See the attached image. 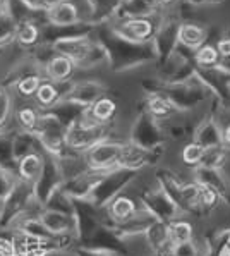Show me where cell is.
Returning a JSON list of instances; mask_svg holds the SVG:
<instances>
[{"instance_id": "obj_1", "label": "cell", "mask_w": 230, "mask_h": 256, "mask_svg": "<svg viewBox=\"0 0 230 256\" xmlns=\"http://www.w3.org/2000/svg\"><path fill=\"white\" fill-rule=\"evenodd\" d=\"M54 48L57 50L58 55L70 58V60H81L90 54V42L86 36H69L60 38L55 42Z\"/></svg>"}, {"instance_id": "obj_2", "label": "cell", "mask_w": 230, "mask_h": 256, "mask_svg": "<svg viewBox=\"0 0 230 256\" xmlns=\"http://www.w3.org/2000/svg\"><path fill=\"white\" fill-rule=\"evenodd\" d=\"M46 18L54 26H72L79 19V10L76 4L64 0V2L52 7L50 10H46Z\"/></svg>"}, {"instance_id": "obj_3", "label": "cell", "mask_w": 230, "mask_h": 256, "mask_svg": "<svg viewBox=\"0 0 230 256\" xmlns=\"http://www.w3.org/2000/svg\"><path fill=\"white\" fill-rule=\"evenodd\" d=\"M122 156V148L118 144H96L90 152V162L93 167H106V165L117 162Z\"/></svg>"}, {"instance_id": "obj_4", "label": "cell", "mask_w": 230, "mask_h": 256, "mask_svg": "<svg viewBox=\"0 0 230 256\" xmlns=\"http://www.w3.org/2000/svg\"><path fill=\"white\" fill-rule=\"evenodd\" d=\"M118 33L132 42H142L153 33V26L148 19H129L118 26Z\"/></svg>"}, {"instance_id": "obj_5", "label": "cell", "mask_w": 230, "mask_h": 256, "mask_svg": "<svg viewBox=\"0 0 230 256\" xmlns=\"http://www.w3.org/2000/svg\"><path fill=\"white\" fill-rule=\"evenodd\" d=\"M74 62L70 58L64 57V55H55L48 60L45 68V72L50 81H64L72 74Z\"/></svg>"}, {"instance_id": "obj_6", "label": "cell", "mask_w": 230, "mask_h": 256, "mask_svg": "<svg viewBox=\"0 0 230 256\" xmlns=\"http://www.w3.org/2000/svg\"><path fill=\"white\" fill-rule=\"evenodd\" d=\"M179 40L184 43L186 46H200L204 42V31L201 28L194 26V24H184L179 30Z\"/></svg>"}, {"instance_id": "obj_7", "label": "cell", "mask_w": 230, "mask_h": 256, "mask_svg": "<svg viewBox=\"0 0 230 256\" xmlns=\"http://www.w3.org/2000/svg\"><path fill=\"white\" fill-rule=\"evenodd\" d=\"M38 36H40V30L33 22L24 21L22 24L16 26V40L21 43V45L24 46L33 45V43L38 42Z\"/></svg>"}, {"instance_id": "obj_8", "label": "cell", "mask_w": 230, "mask_h": 256, "mask_svg": "<svg viewBox=\"0 0 230 256\" xmlns=\"http://www.w3.org/2000/svg\"><path fill=\"white\" fill-rule=\"evenodd\" d=\"M42 160L36 155H26L19 164V172L26 180H33L42 174Z\"/></svg>"}, {"instance_id": "obj_9", "label": "cell", "mask_w": 230, "mask_h": 256, "mask_svg": "<svg viewBox=\"0 0 230 256\" xmlns=\"http://www.w3.org/2000/svg\"><path fill=\"white\" fill-rule=\"evenodd\" d=\"M42 224L46 230L55 232V234L64 232V230H67V227H69L67 216L58 214V212H46V214L42 216Z\"/></svg>"}, {"instance_id": "obj_10", "label": "cell", "mask_w": 230, "mask_h": 256, "mask_svg": "<svg viewBox=\"0 0 230 256\" xmlns=\"http://www.w3.org/2000/svg\"><path fill=\"white\" fill-rule=\"evenodd\" d=\"M91 114L98 122H105L115 114V104L110 98H98L91 107Z\"/></svg>"}, {"instance_id": "obj_11", "label": "cell", "mask_w": 230, "mask_h": 256, "mask_svg": "<svg viewBox=\"0 0 230 256\" xmlns=\"http://www.w3.org/2000/svg\"><path fill=\"white\" fill-rule=\"evenodd\" d=\"M172 238H174V241L179 242V244L189 242V241H191V238H192L191 224H188V222L174 224V226H172Z\"/></svg>"}, {"instance_id": "obj_12", "label": "cell", "mask_w": 230, "mask_h": 256, "mask_svg": "<svg viewBox=\"0 0 230 256\" xmlns=\"http://www.w3.org/2000/svg\"><path fill=\"white\" fill-rule=\"evenodd\" d=\"M34 94H36L38 102L42 105H52L57 98V88L52 82H43V84H40Z\"/></svg>"}, {"instance_id": "obj_13", "label": "cell", "mask_w": 230, "mask_h": 256, "mask_svg": "<svg viewBox=\"0 0 230 256\" xmlns=\"http://www.w3.org/2000/svg\"><path fill=\"white\" fill-rule=\"evenodd\" d=\"M112 214L117 218H128V216L134 214V203L129 198H118L112 204Z\"/></svg>"}, {"instance_id": "obj_14", "label": "cell", "mask_w": 230, "mask_h": 256, "mask_svg": "<svg viewBox=\"0 0 230 256\" xmlns=\"http://www.w3.org/2000/svg\"><path fill=\"white\" fill-rule=\"evenodd\" d=\"M42 81H40L38 76H28V78H22L21 81L18 82V92L24 96H31V94L36 93V90L40 88Z\"/></svg>"}, {"instance_id": "obj_15", "label": "cell", "mask_w": 230, "mask_h": 256, "mask_svg": "<svg viewBox=\"0 0 230 256\" xmlns=\"http://www.w3.org/2000/svg\"><path fill=\"white\" fill-rule=\"evenodd\" d=\"M218 58V52L215 46L212 45H204L200 48V52L196 54V60L203 66H210V64H215Z\"/></svg>"}, {"instance_id": "obj_16", "label": "cell", "mask_w": 230, "mask_h": 256, "mask_svg": "<svg viewBox=\"0 0 230 256\" xmlns=\"http://www.w3.org/2000/svg\"><path fill=\"white\" fill-rule=\"evenodd\" d=\"M203 146L198 143H191L188 144V146L184 148V153H182V156H184V162L186 164H198L201 158H203Z\"/></svg>"}, {"instance_id": "obj_17", "label": "cell", "mask_w": 230, "mask_h": 256, "mask_svg": "<svg viewBox=\"0 0 230 256\" xmlns=\"http://www.w3.org/2000/svg\"><path fill=\"white\" fill-rule=\"evenodd\" d=\"M18 119H19V122L22 124V128L33 129L34 126H36L38 117H36V112H34L33 108L24 107V108H21V110L18 112Z\"/></svg>"}, {"instance_id": "obj_18", "label": "cell", "mask_w": 230, "mask_h": 256, "mask_svg": "<svg viewBox=\"0 0 230 256\" xmlns=\"http://www.w3.org/2000/svg\"><path fill=\"white\" fill-rule=\"evenodd\" d=\"M150 110H152L153 116H156V117H165L166 114L170 112V107H168V104H166L164 98L156 96V98H153V100L150 102Z\"/></svg>"}, {"instance_id": "obj_19", "label": "cell", "mask_w": 230, "mask_h": 256, "mask_svg": "<svg viewBox=\"0 0 230 256\" xmlns=\"http://www.w3.org/2000/svg\"><path fill=\"white\" fill-rule=\"evenodd\" d=\"M198 191H200V198L204 204L212 206V204L216 203V191L212 186H200Z\"/></svg>"}, {"instance_id": "obj_20", "label": "cell", "mask_w": 230, "mask_h": 256, "mask_svg": "<svg viewBox=\"0 0 230 256\" xmlns=\"http://www.w3.org/2000/svg\"><path fill=\"white\" fill-rule=\"evenodd\" d=\"M64 2V0H34V7L33 9H43V10H50L52 7H55L57 4Z\"/></svg>"}, {"instance_id": "obj_21", "label": "cell", "mask_w": 230, "mask_h": 256, "mask_svg": "<svg viewBox=\"0 0 230 256\" xmlns=\"http://www.w3.org/2000/svg\"><path fill=\"white\" fill-rule=\"evenodd\" d=\"M216 52L222 57H230V38H225V40H220L216 45Z\"/></svg>"}, {"instance_id": "obj_22", "label": "cell", "mask_w": 230, "mask_h": 256, "mask_svg": "<svg viewBox=\"0 0 230 256\" xmlns=\"http://www.w3.org/2000/svg\"><path fill=\"white\" fill-rule=\"evenodd\" d=\"M0 256H14V244L0 239Z\"/></svg>"}, {"instance_id": "obj_23", "label": "cell", "mask_w": 230, "mask_h": 256, "mask_svg": "<svg viewBox=\"0 0 230 256\" xmlns=\"http://www.w3.org/2000/svg\"><path fill=\"white\" fill-rule=\"evenodd\" d=\"M225 141H227V143L230 144V126L227 128V131H225Z\"/></svg>"}, {"instance_id": "obj_24", "label": "cell", "mask_w": 230, "mask_h": 256, "mask_svg": "<svg viewBox=\"0 0 230 256\" xmlns=\"http://www.w3.org/2000/svg\"><path fill=\"white\" fill-rule=\"evenodd\" d=\"M160 2H164V4H170V2H174V0H160Z\"/></svg>"}]
</instances>
